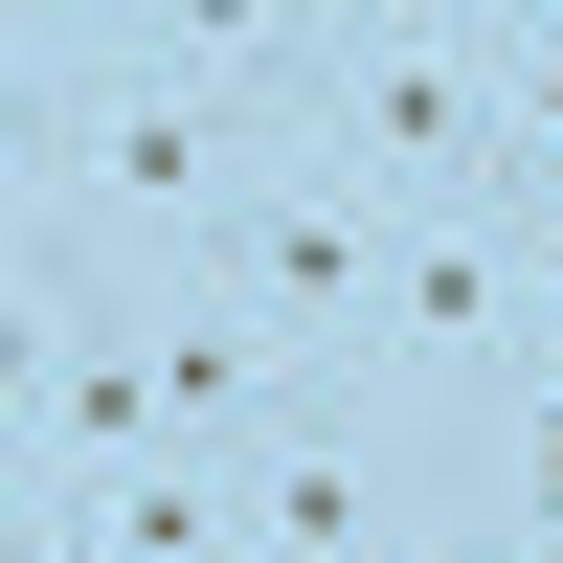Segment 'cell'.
<instances>
[{
  "instance_id": "1",
  "label": "cell",
  "mask_w": 563,
  "mask_h": 563,
  "mask_svg": "<svg viewBox=\"0 0 563 563\" xmlns=\"http://www.w3.org/2000/svg\"><path fill=\"white\" fill-rule=\"evenodd\" d=\"M384 271H406V225L361 203V180H271L249 249H225V294H249L271 339H339V316H384Z\"/></svg>"
},
{
  "instance_id": "2",
  "label": "cell",
  "mask_w": 563,
  "mask_h": 563,
  "mask_svg": "<svg viewBox=\"0 0 563 563\" xmlns=\"http://www.w3.org/2000/svg\"><path fill=\"white\" fill-rule=\"evenodd\" d=\"M519 271H563V249H519V225H496V180H451V203H406V271H384V339H406V361H474V339H541V316H519Z\"/></svg>"
},
{
  "instance_id": "3",
  "label": "cell",
  "mask_w": 563,
  "mask_h": 563,
  "mask_svg": "<svg viewBox=\"0 0 563 563\" xmlns=\"http://www.w3.org/2000/svg\"><path fill=\"white\" fill-rule=\"evenodd\" d=\"M135 384H158V451H203V429H249V406L294 384V339H271L249 294H158L135 316Z\"/></svg>"
},
{
  "instance_id": "4",
  "label": "cell",
  "mask_w": 563,
  "mask_h": 563,
  "mask_svg": "<svg viewBox=\"0 0 563 563\" xmlns=\"http://www.w3.org/2000/svg\"><path fill=\"white\" fill-rule=\"evenodd\" d=\"M249 519L294 541V563H361V541H384V451H361L339 406H294V429L249 451Z\"/></svg>"
},
{
  "instance_id": "5",
  "label": "cell",
  "mask_w": 563,
  "mask_h": 563,
  "mask_svg": "<svg viewBox=\"0 0 563 563\" xmlns=\"http://www.w3.org/2000/svg\"><path fill=\"white\" fill-rule=\"evenodd\" d=\"M68 180H90V203H135V225H180V203L225 180V113H203V90H113V113L68 135Z\"/></svg>"
},
{
  "instance_id": "6",
  "label": "cell",
  "mask_w": 563,
  "mask_h": 563,
  "mask_svg": "<svg viewBox=\"0 0 563 563\" xmlns=\"http://www.w3.org/2000/svg\"><path fill=\"white\" fill-rule=\"evenodd\" d=\"M225 519H249V496H203L158 451V474H90V496H45V563H203Z\"/></svg>"
},
{
  "instance_id": "7",
  "label": "cell",
  "mask_w": 563,
  "mask_h": 563,
  "mask_svg": "<svg viewBox=\"0 0 563 563\" xmlns=\"http://www.w3.org/2000/svg\"><path fill=\"white\" fill-rule=\"evenodd\" d=\"M519 496H541V519H563V384L519 406Z\"/></svg>"
}]
</instances>
